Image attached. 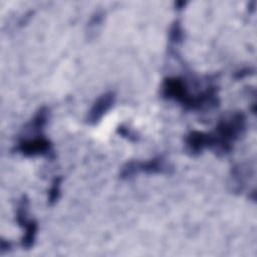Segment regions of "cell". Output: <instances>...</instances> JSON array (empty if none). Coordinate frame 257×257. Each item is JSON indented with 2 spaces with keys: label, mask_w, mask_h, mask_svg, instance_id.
Returning a JSON list of instances; mask_svg holds the SVG:
<instances>
[{
  "label": "cell",
  "mask_w": 257,
  "mask_h": 257,
  "mask_svg": "<svg viewBox=\"0 0 257 257\" xmlns=\"http://www.w3.org/2000/svg\"><path fill=\"white\" fill-rule=\"evenodd\" d=\"M162 94L165 98L180 102L186 109L199 110L204 106H216L219 102L217 87L210 85L199 94H191L180 77H167L163 82Z\"/></svg>",
  "instance_id": "1"
},
{
  "label": "cell",
  "mask_w": 257,
  "mask_h": 257,
  "mask_svg": "<svg viewBox=\"0 0 257 257\" xmlns=\"http://www.w3.org/2000/svg\"><path fill=\"white\" fill-rule=\"evenodd\" d=\"M246 120V115L242 111L234 112L229 117L220 119L215 131L208 133V148L213 149L218 155L229 154L234 143L244 134Z\"/></svg>",
  "instance_id": "2"
},
{
  "label": "cell",
  "mask_w": 257,
  "mask_h": 257,
  "mask_svg": "<svg viewBox=\"0 0 257 257\" xmlns=\"http://www.w3.org/2000/svg\"><path fill=\"white\" fill-rule=\"evenodd\" d=\"M173 168L167 163L163 156L155 157L149 161H128L120 169L119 178L122 180L130 179L139 173H146L148 175H164L170 174Z\"/></svg>",
  "instance_id": "3"
},
{
  "label": "cell",
  "mask_w": 257,
  "mask_h": 257,
  "mask_svg": "<svg viewBox=\"0 0 257 257\" xmlns=\"http://www.w3.org/2000/svg\"><path fill=\"white\" fill-rule=\"evenodd\" d=\"M28 199L26 196H22L17 210H16V220L20 227L24 229V235L21 240V245L24 249L29 250L34 246L37 231H38V223L34 219L27 218L28 212Z\"/></svg>",
  "instance_id": "4"
},
{
  "label": "cell",
  "mask_w": 257,
  "mask_h": 257,
  "mask_svg": "<svg viewBox=\"0 0 257 257\" xmlns=\"http://www.w3.org/2000/svg\"><path fill=\"white\" fill-rule=\"evenodd\" d=\"M14 152L20 153L25 157L34 156H48L52 151V144L43 136L33 138L32 140H25L20 142L14 149Z\"/></svg>",
  "instance_id": "5"
},
{
  "label": "cell",
  "mask_w": 257,
  "mask_h": 257,
  "mask_svg": "<svg viewBox=\"0 0 257 257\" xmlns=\"http://www.w3.org/2000/svg\"><path fill=\"white\" fill-rule=\"evenodd\" d=\"M114 101L115 94L112 91L104 92L100 96H98V98L94 101L87 113V122L89 124H96L97 122H99L103 115L113 106Z\"/></svg>",
  "instance_id": "6"
},
{
  "label": "cell",
  "mask_w": 257,
  "mask_h": 257,
  "mask_svg": "<svg viewBox=\"0 0 257 257\" xmlns=\"http://www.w3.org/2000/svg\"><path fill=\"white\" fill-rule=\"evenodd\" d=\"M185 143L187 151L192 156H197L201 154L204 149L208 148V133L192 131L186 136Z\"/></svg>",
  "instance_id": "7"
},
{
  "label": "cell",
  "mask_w": 257,
  "mask_h": 257,
  "mask_svg": "<svg viewBox=\"0 0 257 257\" xmlns=\"http://www.w3.org/2000/svg\"><path fill=\"white\" fill-rule=\"evenodd\" d=\"M48 114H49V109L46 106L40 107L35 113V115L33 116V118L30 120V122L28 123L29 128L33 131H41L47 122Z\"/></svg>",
  "instance_id": "8"
},
{
  "label": "cell",
  "mask_w": 257,
  "mask_h": 257,
  "mask_svg": "<svg viewBox=\"0 0 257 257\" xmlns=\"http://www.w3.org/2000/svg\"><path fill=\"white\" fill-rule=\"evenodd\" d=\"M62 177L61 176H57L54 177V179L52 180L51 186L48 190V205L49 206H53L57 200L60 197V187H61V183H62Z\"/></svg>",
  "instance_id": "9"
},
{
  "label": "cell",
  "mask_w": 257,
  "mask_h": 257,
  "mask_svg": "<svg viewBox=\"0 0 257 257\" xmlns=\"http://www.w3.org/2000/svg\"><path fill=\"white\" fill-rule=\"evenodd\" d=\"M184 38V31L179 20L174 21L170 30H169V40L172 44H179L183 41Z\"/></svg>",
  "instance_id": "10"
},
{
  "label": "cell",
  "mask_w": 257,
  "mask_h": 257,
  "mask_svg": "<svg viewBox=\"0 0 257 257\" xmlns=\"http://www.w3.org/2000/svg\"><path fill=\"white\" fill-rule=\"evenodd\" d=\"M116 132H117L121 137L126 138V139L130 140L131 142H136V141H138L137 135H136L135 133H133L130 128L124 127L123 125H119V126L116 128Z\"/></svg>",
  "instance_id": "11"
},
{
  "label": "cell",
  "mask_w": 257,
  "mask_h": 257,
  "mask_svg": "<svg viewBox=\"0 0 257 257\" xmlns=\"http://www.w3.org/2000/svg\"><path fill=\"white\" fill-rule=\"evenodd\" d=\"M250 74V69L249 68H246V69H242V70H239L235 73V78L236 79H240V78H243L247 75Z\"/></svg>",
  "instance_id": "12"
}]
</instances>
